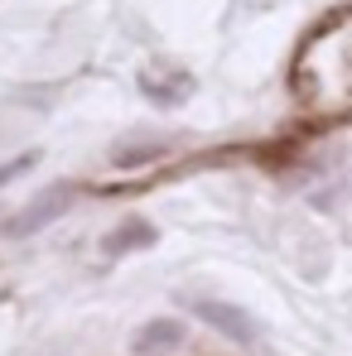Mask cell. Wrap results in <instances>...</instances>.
<instances>
[{"label":"cell","instance_id":"1","mask_svg":"<svg viewBox=\"0 0 352 356\" xmlns=\"http://www.w3.org/2000/svg\"><path fill=\"white\" fill-rule=\"evenodd\" d=\"M72 197H77V188H72V183H54V188L34 193V197H29L24 207H15L10 217H0V236L20 241V236H34V232L54 227L63 212L72 207Z\"/></svg>","mask_w":352,"mask_h":356},{"label":"cell","instance_id":"2","mask_svg":"<svg viewBox=\"0 0 352 356\" xmlns=\"http://www.w3.org/2000/svg\"><path fill=\"white\" fill-rule=\"evenodd\" d=\"M193 313H198L208 327H217L222 337H232L236 347H256V342H261L256 318H251V313H241L236 303H222V298H193Z\"/></svg>","mask_w":352,"mask_h":356},{"label":"cell","instance_id":"3","mask_svg":"<svg viewBox=\"0 0 352 356\" xmlns=\"http://www.w3.org/2000/svg\"><path fill=\"white\" fill-rule=\"evenodd\" d=\"M188 342V327L178 318H150L135 337H130V352L135 356H169Z\"/></svg>","mask_w":352,"mask_h":356},{"label":"cell","instance_id":"4","mask_svg":"<svg viewBox=\"0 0 352 356\" xmlns=\"http://www.w3.org/2000/svg\"><path fill=\"white\" fill-rule=\"evenodd\" d=\"M155 236H160V232H155L145 217H125L116 232H107V236H102V255H107V260H121V255L150 250V245H155Z\"/></svg>","mask_w":352,"mask_h":356},{"label":"cell","instance_id":"5","mask_svg":"<svg viewBox=\"0 0 352 356\" xmlns=\"http://www.w3.org/2000/svg\"><path fill=\"white\" fill-rule=\"evenodd\" d=\"M164 149V140H155V145H130V149H116V164L121 169H135V164H150L155 154Z\"/></svg>","mask_w":352,"mask_h":356},{"label":"cell","instance_id":"6","mask_svg":"<svg viewBox=\"0 0 352 356\" xmlns=\"http://www.w3.org/2000/svg\"><path fill=\"white\" fill-rule=\"evenodd\" d=\"M34 164H39V149H24V154H15V159H10V164L0 169V183H10V178H20L24 169H34Z\"/></svg>","mask_w":352,"mask_h":356}]
</instances>
